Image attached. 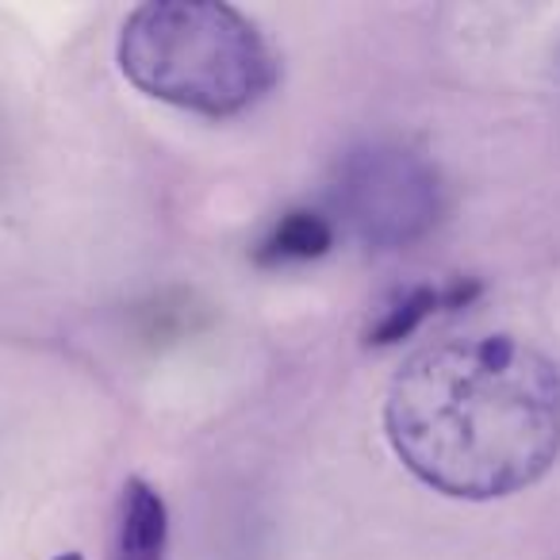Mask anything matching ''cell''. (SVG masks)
Here are the masks:
<instances>
[{"label": "cell", "mask_w": 560, "mask_h": 560, "mask_svg": "<svg viewBox=\"0 0 560 560\" xmlns=\"http://www.w3.org/2000/svg\"><path fill=\"white\" fill-rule=\"evenodd\" d=\"M335 242V226L315 211H289L272 223V231L257 242L254 261L257 265H289V261H312L323 257Z\"/></svg>", "instance_id": "obj_6"}, {"label": "cell", "mask_w": 560, "mask_h": 560, "mask_svg": "<svg viewBox=\"0 0 560 560\" xmlns=\"http://www.w3.org/2000/svg\"><path fill=\"white\" fill-rule=\"evenodd\" d=\"M384 434L442 495H514L560 457V369L511 335L442 338L392 376Z\"/></svg>", "instance_id": "obj_1"}, {"label": "cell", "mask_w": 560, "mask_h": 560, "mask_svg": "<svg viewBox=\"0 0 560 560\" xmlns=\"http://www.w3.org/2000/svg\"><path fill=\"white\" fill-rule=\"evenodd\" d=\"M476 292H480L476 280H453V284H442V289H434V284H415V289L399 292V296L384 307L381 319L369 327V342L373 346L399 342V338L415 335V330H419L430 315L442 312V307H465Z\"/></svg>", "instance_id": "obj_5"}, {"label": "cell", "mask_w": 560, "mask_h": 560, "mask_svg": "<svg viewBox=\"0 0 560 560\" xmlns=\"http://www.w3.org/2000/svg\"><path fill=\"white\" fill-rule=\"evenodd\" d=\"M55 560H85L81 552H62V557H55Z\"/></svg>", "instance_id": "obj_7"}, {"label": "cell", "mask_w": 560, "mask_h": 560, "mask_svg": "<svg viewBox=\"0 0 560 560\" xmlns=\"http://www.w3.org/2000/svg\"><path fill=\"white\" fill-rule=\"evenodd\" d=\"M335 208L373 249H404L427 238L445 208L434 162L399 142H369L338 162Z\"/></svg>", "instance_id": "obj_3"}, {"label": "cell", "mask_w": 560, "mask_h": 560, "mask_svg": "<svg viewBox=\"0 0 560 560\" xmlns=\"http://www.w3.org/2000/svg\"><path fill=\"white\" fill-rule=\"evenodd\" d=\"M119 70L139 93L200 116H238L277 85V55L219 0H154L119 32Z\"/></svg>", "instance_id": "obj_2"}, {"label": "cell", "mask_w": 560, "mask_h": 560, "mask_svg": "<svg viewBox=\"0 0 560 560\" xmlns=\"http://www.w3.org/2000/svg\"><path fill=\"white\" fill-rule=\"evenodd\" d=\"M165 545H170L165 499L147 480L131 476L119 491L108 560H165Z\"/></svg>", "instance_id": "obj_4"}]
</instances>
